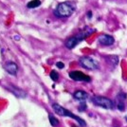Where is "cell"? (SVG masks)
<instances>
[{
	"label": "cell",
	"instance_id": "cell-7",
	"mask_svg": "<svg viewBox=\"0 0 127 127\" xmlns=\"http://www.w3.org/2000/svg\"><path fill=\"white\" fill-rule=\"evenodd\" d=\"M4 67H5V70L11 75H16L17 74V70H18V66H17V64L15 62H12V61H10V62H7V63L4 64Z\"/></svg>",
	"mask_w": 127,
	"mask_h": 127
},
{
	"label": "cell",
	"instance_id": "cell-6",
	"mask_svg": "<svg viewBox=\"0 0 127 127\" xmlns=\"http://www.w3.org/2000/svg\"><path fill=\"white\" fill-rule=\"evenodd\" d=\"M69 77H70V79L76 81V82H87V83L91 82L90 76L84 74L83 72L78 71V70H74V71L69 72Z\"/></svg>",
	"mask_w": 127,
	"mask_h": 127
},
{
	"label": "cell",
	"instance_id": "cell-8",
	"mask_svg": "<svg viewBox=\"0 0 127 127\" xmlns=\"http://www.w3.org/2000/svg\"><path fill=\"white\" fill-rule=\"evenodd\" d=\"M125 99H126V94L125 93H120L117 96L116 104L118 109L120 111H124L125 110V103H124V100Z\"/></svg>",
	"mask_w": 127,
	"mask_h": 127
},
{
	"label": "cell",
	"instance_id": "cell-3",
	"mask_svg": "<svg viewBox=\"0 0 127 127\" xmlns=\"http://www.w3.org/2000/svg\"><path fill=\"white\" fill-rule=\"evenodd\" d=\"M52 108L54 112L59 115V116H64V117H69V118H71V119H73L75 121H77V122H79V124H81V126L82 127H85L86 125V123L84 120H82L81 118L79 117H77L76 115H74L73 113H71L70 111H68L67 109H65V108H64L63 106H61L60 104L58 103H53L52 104Z\"/></svg>",
	"mask_w": 127,
	"mask_h": 127
},
{
	"label": "cell",
	"instance_id": "cell-16",
	"mask_svg": "<svg viewBox=\"0 0 127 127\" xmlns=\"http://www.w3.org/2000/svg\"><path fill=\"white\" fill-rule=\"evenodd\" d=\"M85 109H86V104H85L84 101H82L81 106H80V110H81V111H84Z\"/></svg>",
	"mask_w": 127,
	"mask_h": 127
},
{
	"label": "cell",
	"instance_id": "cell-18",
	"mask_svg": "<svg viewBox=\"0 0 127 127\" xmlns=\"http://www.w3.org/2000/svg\"><path fill=\"white\" fill-rule=\"evenodd\" d=\"M87 15H88V17H89V18H91V16H92V12H91V11H88Z\"/></svg>",
	"mask_w": 127,
	"mask_h": 127
},
{
	"label": "cell",
	"instance_id": "cell-12",
	"mask_svg": "<svg viewBox=\"0 0 127 127\" xmlns=\"http://www.w3.org/2000/svg\"><path fill=\"white\" fill-rule=\"evenodd\" d=\"M40 5H41V1L40 0H32L27 4V7L29 9H34V8L39 7Z\"/></svg>",
	"mask_w": 127,
	"mask_h": 127
},
{
	"label": "cell",
	"instance_id": "cell-15",
	"mask_svg": "<svg viewBox=\"0 0 127 127\" xmlns=\"http://www.w3.org/2000/svg\"><path fill=\"white\" fill-rule=\"evenodd\" d=\"M49 76H50V79L52 80V81H54V82L59 79V74L57 73V71H55V70H52V71L50 72Z\"/></svg>",
	"mask_w": 127,
	"mask_h": 127
},
{
	"label": "cell",
	"instance_id": "cell-4",
	"mask_svg": "<svg viewBox=\"0 0 127 127\" xmlns=\"http://www.w3.org/2000/svg\"><path fill=\"white\" fill-rule=\"evenodd\" d=\"M93 103L98 106H101L104 109H113L115 107L114 101H112L110 99L102 97V96H94L92 98Z\"/></svg>",
	"mask_w": 127,
	"mask_h": 127
},
{
	"label": "cell",
	"instance_id": "cell-2",
	"mask_svg": "<svg viewBox=\"0 0 127 127\" xmlns=\"http://www.w3.org/2000/svg\"><path fill=\"white\" fill-rule=\"evenodd\" d=\"M93 32H94V30H91V29L85 30L84 32L77 33L75 36H72V37L68 38V39L65 41V44H64V45H65V47L67 48L72 49V48H74L81 41H83V40L85 39L86 37H88V36L91 35Z\"/></svg>",
	"mask_w": 127,
	"mask_h": 127
},
{
	"label": "cell",
	"instance_id": "cell-1",
	"mask_svg": "<svg viewBox=\"0 0 127 127\" xmlns=\"http://www.w3.org/2000/svg\"><path fill=\"white\" fill-rule=\"evenodd\" d=\"M76 10V4L74 2L65 1L60 3L54 11V14L58 17H69L73 14Z\"/></svg>",
	"mask_w": 127,
	"mask_h": 127
},
{
	"label": "cell",
	"instance_id": "cell-5",
	"mask_svg": "<svg viewBox=\"0 0 127 127\" xmlns=\"http://www.w3.org/2000/svg\"><path fill=\"white\" fill-rule=\"evenodd\" d=\"M79 62H80V64L84 68L90 69V70H94V69L99 68V63L93 58H90V57H87V56L81 57Z\"/></svg>",
	"mask_w": 127,
	"mask_h": 127
},
{
	"label": "cell",
	"instance_id": "cell-19",
	"mask_svg": "<svg viewBox=\"0 0 127 127\" xmlns=\"http://www.w3.org/2000/svg\"><path fill=\"white\" fill-rule=\"evenodd\" d=\"M125 120L127 121V113H126V115H125Z\"/></svg>",
	"mask_w": 127,
	"mask_h": 127
},
{
	"label": "cell",
	"instance_id": "cell-10",
	"mask_svg": "<svg viewBox=\"0 0 127 127\" xmlns=\"http://www.w3.org/2000/svg\"><path fill=\"white\" fill-rule=\"evenodd\" d=\"M9 90L11 91L13 95L16 96V97H18V98H26L27 97L26 92L23 91L22 89H20V88H18V87H16V86L11 85V86L9 87Z\"/></svg>",
	"mask_w": 127,
	"mask_h": 127
},
{
	"label": "cell",
	"instance_id": "cell-9",
	"mask_svg": "<svg viewBox=\"0 0 127 127\" xmlns=\"http://www.w3.org/2000/svg\"><path fill=\"white\" fill-rule=\"evenodd\" d=\"M99 43L102 46H111L115 42V39L111 35L108 34H102L99 37Z\"/></svg>",
	"mask_w": 127,
	"mask_h": 127
},
{
	"label": "cell",
	"instance_id": "cell-14",
	"mask_svg": "<svg viewBox=\"0 0 127 127\" xmlns=\"http://www.w3.org/2000/svg\"><path fill=\"white\" fill-rule=\"evenodd\" d=\"M106 59H108L109 63L112 64L114 66L118 64V61H119V59H118V56H114V55H112V56H109V57H107Z\"/></svg>",
	"mask_w": 127,
	"mask_h": 127
},
{
	"label": "cell",
	"instance_id": "cell-13",
	"mask_svg": "<svg viewBox=\"0 0 127 127\" xmlns=\"http://www.w3.org/2000/svg\"><path fill=\"white\" fill-rule=\"evenodd\" d=\"M48 119H49V122H50V124H51L53 127H57L59 125V121L54 116L49 115V116H48Z\"/></svg>",
	"mask_w": 127,
	"mask_h": 127
},
{
	"label": "cell",
	"instance_id": "cell-17",
	"mask_svg": "<svg viewBox=\"0 0 127 127\" xmlns=\"http://www.w3.org/2000/svg\"><path fill=\"white\" fill-rule=\"evenodd\" d=\"M56 65H57L58 68H64V63H62V62L56 63Z\"/></svg>",
	"mask_w": 127,
	"mask_h": 127
},
{
	"label": "cell",
	"instance_id": "cell-11",
	"mask_svg": "<svg viewBox=\"0 0 127 127\" xmlns=\"http://www.w3.org/2000/svg\"><path fill=\"white\" fill-rule=\"evenodd\" d=\"M73 97H74L76 100H78V101H84L88 98V94L85 91H83V90H77V91L74 92Z\"/></svg>",
	"mask_w": 127,
	"mask_h": 127
}]
</instances>
